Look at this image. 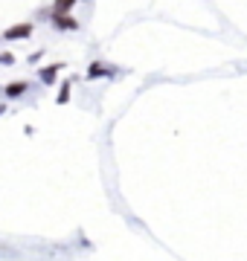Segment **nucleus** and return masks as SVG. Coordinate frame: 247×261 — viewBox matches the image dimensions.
Instances as JSON below:
<instances>
[{"label":"nucleus","mask_w":247,"mask_h":261,"mask_svg":"<svg viewBox=\"0 0 247 261\" xmlns=\"http://www.w3.org/2000/svg\"><path fill=\"white\" fill-rule=\"evenodd\" d=\"M27 90V82H12V84H6V96H20Z\"/></svg>","instance_id":"nucleus-6"},{"label":"nucleus","mask_w":247,"mask_h":261,"mask_svg":"<svg viewBox=\"0 0 247 261\" xmlns=\"http://www.w3.org/2000/svg\"><path fill=\"white\" fill-rule=\"evenodd\" d=\"M29 35H32V23H15V27H9L3 32L6 41H20V38H29Z\"/></svg>","instance_id":"nucleus-1"},{"label":"nucleus","mask_w":247,"mask_h":261,"mask_svg":"<svg viewBox=\"0 0 247 261\" xmlns=\"http://www.w3.org/2000/svg\"><path fill=\"white\" fill-rule=\"evenodd\" d=\"M67 96H70V87L64 84V87H61V93H58V102H67Z\"/></svg>","instance_id":"nucleus-8"},{"label":"nucleus","mask_w":247,"mask_h":261,"mask_svg":"<svg viewBox=\"0 0 247 261\" xmlns=\"http://www.w3.org/2000/svg\"><path fill=\"white\" fill-rule=\"evenodd\" d=\"M53 27H56V29H64V32H76V29H79V20L67 18V15H53Z\"/></svg>","instance_id":"nucleus-2"},{"label":"nucleus","mask_w":247,"mask_h":261,"mask_svg":"<svg viewBox=\"0 0 247 261\" xmlns=\"http://www.w3.org/2000/svg\"><path fill=\"white\" fill-rule=\"evenodd\" d=\"M114 70L111 64H102V61H96V64H90V70H87V79H102V75H108Z\"/></svg>","instance_id":"nucleus-3"},{"label":"nucleus","mask_w":247,"mask_h":261,"mask_svg":"<svg viewBox=\"0 0 247 261\" xmlns=\"http://www.w3.org/2000/svg\"><path fill=\"white\" fill-rule=\"evenodd\" d=\"M0 64H15V56H12V53H3V49H0Z\"/></svg>","instance_id":"nucleus-7"},{"label":"nucleus","mask_w":247,"mask_h":261,"mask_svg":"<svg viewBox=\"0 0 247 261\" xmlns=\"http://www.w3.org/2000/svg\"><path fill=\"white\" fill-rule=\"evenodd\" d=\"M73 6H76V0H56L53 3V15H67Z\"/></svg>","instance_id":"nucleus-5"},{"label":"nucleus","mask_w":247,"mask_h":261,"mask_svg":"<svg viewBox=\"0 0 247 261\" xmlns=\"http://www.w3.org/2000/svg\"><path fill=\"white\" fill-rule=\"evenodd\" d=\"M58 70H61L58 64L44 67V70H41V82H44V84H53V82H56V75H58Z\"/></svg>","instance_id":"nucleus-4"}]
</instances>
